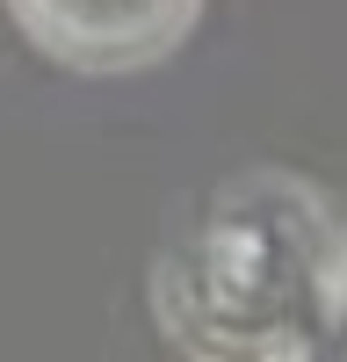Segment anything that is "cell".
<instances>
[{
  "label": "cell",
  "mask_w": 347,
  "mask_h": 362,
  "mask_svg": "<svg viewBox=\"0 0 347 362\" xmlns=\"http://www.w3.org/2000/svg\"><path fill=\"white\" fill-rule=\"evenodd\" d=\"M166 334L195 355H318L347 334V225L282 174L231 181L159 261Z\"/></svg>",
  "instance_id": "cell-1"
},
{
  "label": "cell",
  "mask_w": 347,
  "mask_h": 362,
  "mask_svg": "<svg viewBox=\"0 0 347 362\" xmlns=\"http://www.w3.org/2000/svg\"><path fill=\"white\" fill-rule=\"evenodd\" d=\"M29 44L80 73H130L152 66L188 37L195 0H8Z\"/></svg>",
  "instance_id": "cell-2"
}]
</instances>
